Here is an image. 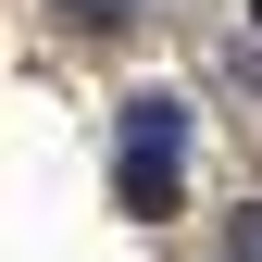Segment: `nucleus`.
<instances>
[{
    "label": "nucleus",
    "instance_id": "f257e3e1",
    "mask_svg": "<svg viewBox=\"0 0 262 262\" xmlns=\"http://www.w3.org/2000/svg\"><path fill=\"white\" fill-rule=\"evenodd\" d=\"M187 200V100L138 88L125 100V212H175Z\"/></svg>",
    "mask_w": 262,
    "mask_h": 262
},
{
    "label": "nucleus",
    "instance_id": "f03ea898",
    "mask_svg": "<svg viewBox=\"0 0 262 262\" xmlns=\"http://www.w3.org/2000/svg\"><path fill=\"white\" fill-rule=\"evenodd\" d=\"M237 262H262V212H237Z\"/></svg>",
    "mask_w": 262,
    "mask_h": 262
},
{
    "label": "nucleus",
    "instance_id": "7ed1b4c3",
    "mask_svg": "<svg viewBox=\"0 0 262 262\" xmlns=\"http://www.w3.org/2000/svg\"><path fill=\"white\" fill-rule=\"evenodd\" d=\"M75 13H100V25H113V13H125V0H75Z\"/></svg>",
    "mask_w": 262,
    "mask_h": 262
}]
</instances>
